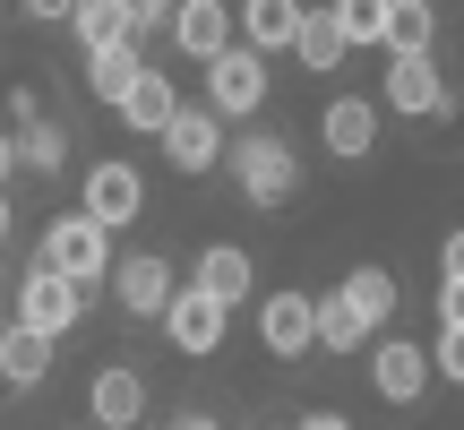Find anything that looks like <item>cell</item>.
I'll return each mask as SVG.
<instances>
[{
	"label": "cell",
	"instance_id": "1",
	"mask_svg": "<svg viewBox=\"0 0 464 430\" xmlns=\"http://www.w3.org/2000/svg\"><path fill=\"white\" fill-rule=\"evenodd\" d=\"M224 164H232V181H241V199H249V207H284V199L301 190V155L284 147L276 130H249L241 147L224 155Z\"/></svg>",
	"mask_w": 464,
	"mask_h": 430
},
{
	"label": "cell",
	"instance_id": "2",
	"mask_svg": "<svg viewBox=\"0 0 464 430\" xmlns=\"http://www.w3.org/2000/svg\"><path fill=\"white\" fill-rule=\"evenodd\" d=\"M44 267H61L69 284H103L121 259H112V232L78 207V215H52V224H44Z\"/></svg>",
	"mask_w": 464,
	"mask_h": 430
},
{
	"label": "cell",
	"instance_id": "3",
	"mask_svg": "<svg viewBox=\"0 0 464 430\" xmlns=\"http://www.w3.org/2000/svg\"><path fill=\"white\" fill-rule=\"evenodd\" d=\"M78 301H86V284H69L61 267L34 259L26 284H17V327H34V336H52V345H61V336L78 327Z\"/></svg>",
	"mask_w": 464,
	"mask_h": 430
},
{
	"label": "cell",
	"instance_id": "4",
	"mask_svg": "<svg viewBox=\"0 0 464 430\" xmlns=\"http://www.w3.org/2000/svg\"><path fill=\"white\" fill-rule=\"evenodd\" d=\"M207 103H216L224 121L258 112V103H266V52L258 44H232L224 61H207Z\"/></svg>",
	"mask_w": 464,
	"mask_h": 430
},
{
	"label": "cell",
	"instance_id": "5",
	"mask_svg": "<svg viewBox=\"0 0 464 430\" xmlns=\"http://www.w3.org/2000/svg\"><path fill=\"white\" fill-rule=\"evenodd\" d=\"M379 103H387V112H404V121L448 112V78H439V61H430V52H396V61H387Z\"/></svg>",
	"mask_w": 464,
	"mask_h": 430
},
{
	"label": "cell",
	"instance_id": "6",
	"mask_svg": "<svg viewBox=\"0 0 464 430\" xmlns=\"http://www.w3.org/2000/svg\"><path fill=\"white\" fill-rule=\"evenodd\" d=\"M164 155H172V172H216L224 164V112L216 103H181L172 112V130H164Z\"/></svg>",
	"mask_w": 464,
	"mask_h": 430
},
{
	"label": "cell",
	"instance_id": "7",
	"mask_svg": "<svg viewBox=\"0 0 464 430\" xmlns=\"http://www.w3.org/2000/svg\"><path fill=\"white\" fill-rule=\"evenodd\" d=\"M439 379L430 345H404V336H379V353H370V387H379L387 405H421V387Z\"/></svg>",
	"mask_w": 464,
	"mask_h": 430
},
{
	"label": "cell",
	"instance_id": "8",
	"mask_svg": "<svg viewBox=\"0 0 464 430\" xmlns=\"http://www.w3.org/2000/svg\"><path fill=\"white\" fill-rule=\"evenodd\" d=\"M172 293H181V284H172V259H155V249H130V259L112 267V301L130 318H164Z\"/></svg>",
	"mask_w": 464,
	"mask_h": 430
},
{
	"label": "cell",
	"instance_id": "9",
	"mask_svg": "<svg viewBox=\"0 0 464 430\" xmlns=\"http://www.w3.org/2000/svg\"><path fill=\"white\" fill-rule=\"evenodd\" d=\"M224 301L216 293H198V284H181L172 293V310H164V336H172V353H189V362H207V353L224 345Z\"/></svg>",
	"mask_w": 464,
	"mask_h": 430
},
{
	"label": "cell",
	"instance_id": "10",
	"mask_svg": "<svg viewBox=\"0 0 464 430\" xmlns=\"http://www.w3.org/2000/svg\"><path fill=\"white\" fill-rule=\"evenodd\" d=\"M258 345L276 353V362H301V353L318 345V301L310 293H266L258 301Z\"/></svg>",
	"mask_w": 464,
	"mask_h": 430
},
{
	"label": "cell",
	"instance_id": "11",
	"mask_svg": "<svg viewBox=\"0 0 464 430\" xmlns=\"http://www.w3.org/2000/svg\"><path fill=\"white\" fill-rule=\"evenodd\" d=\"M86 215H95L103 232H121V224H138V207H147V181H138V164H121V155H103L95 172H86Z\"/></svg>",
	"mask_w": 464,
	"mask_h": 430
},
{
	"label": "cell",
	"instance_id": "12",
	"mask_svg": "<svg viewBox=\"0 0 464 430\" xmlns=\"http://www.w3.org/2000/svg\"><path fill=\"white\" fill-rule=\"evenodd\" d=\"M9 121H17V172H61L69 164V130H61V121H44L34 86H17V95H9Z\"/></svg>",
	"mask_w": 464,
	"mask_h": 430
},
{
	"label": "cell",
	"instance_id": "13",
	"mask_svg": "<svg viewBox=\"0 0 464 430\" xmlns=\"http://www.w3.org/2000/svg\"><path fill=\"white\" fill-rule=\"evenodd\" d=\"M241 44V17L224 9V0H181V17H172V52H189V61H224V52Z\"/></svg>",
	"mask_w": 464,
	"mask_h": 430
},
{
	"label": "cell",
	"instance_id": "14",
	"mask_svg": "<svg viewBox=\"0 0 464 430\" xmlns=\"http://www.w3.org/2000/svg\"><path fill=\"white\" fill-rule=\"evenodd\" d=\"M318 138H327L335 164H362V155L379 147V95H335L327 112H318Z\"/></svg>",
	"mask_w": 464,
	"mask_h": 430
},
{
	"label": "cell",
	"instance_id": "15",
	"mask_svg": "<svg viewBox=\"0 0 464 430\" xmlns=\"http://www.w3.org/2000/svg\"><path fill=\"white\" fill-rule=\"evenodd\" d=\"M86 414H95V430H138L147 422V379H138L130 362L95 370V379H86Z\"/></svg>",
	"mask_w": 464,
	"mask_h": 430
},
{
	"label": "cell",
	"instance_id": "16",
	"mask_svg": "<svg viewBox=\"0 0 464 430\" xmlns=\"http://www.w3.org/2000/svg\"><path fill=\"white\" fill-rule=\"evenodd\" d=\"M189 284H198V293H216L224 310H241V301L258 293V267H249V249H232V241H207V249H198V276H189Z\"/></svg>",
	"mask_w": 464,
	"mask_h": 430
},
{
	"label": "cell",
	"instance_id": "17",
	"mask_svg": "<svg viewBox=\"0 0 464 430\" xmlns=\"http://www.w3.org/2000/svg\"><path fill=\"white\" fill-rule=\"evenodd\" d=\"M78 44L86 52H112V44H138V0H78Z\"/></svg>",
	"mask_w": 464,
	"mask_h": 430
},
{
	"label": "cell",
	"instance_id": "18",
	"mask_svg": "<svg viewBox=\"0 0 464 430\" xmlns=\"http://www.w3.org/2000/svg\"><path fill=\"white\" fill-rule=\"evenodd\" d=\"M301 0H241V44H258V52H293V34H301Z\"/></svg>",
	"mask_w": 464,
	"mask_h": 430
},
{
	"label": "cell",
	"instance_id": "19",
	"mask_svg": "<svg viewBox=\"0 0 464 430\" xmlns=\"http://www.w3.org/2000/svg\"><path fill=\"white\" fill-rule=\"evenodd\" d=\"M172 112H181V95H172L164 69H147V78L121 95V121H130V130H147V138H164V130H172Z\"/></svg>",
	"mask_w": 464,
	"mask_h": 430
},
{
	"label": "cell",
	"instance_id": "20",
	"mask_svg": "<svg viewBox=\"0 0 464 430\" xmlns=\"http://www.w3.org/2000/svg\"><path fill=\"white\" fill-rule=\"evenodd\" d=\"M0 379H9V387H44V379H52V336L0 327Z\"/></svg>",
	"mask_w": 464,
	"mask_h": 430
},
{
	"label": "cell",
	"instance_id": "21",
	"mask_svg": "<svg viewBox=\"0 0 464 430\" xmlns=\"http://www.w3.org/2000/svg\"><path fill=\"white\" fill-rule=\"evenodd\" d=\"M370 336L379 327H370V318L344 301V284H335V293L318 301V353H370Z\"/></svg>",
	"mask_w": 464,
	"mask_h": 430
},
{
	"label": "cell",
	"instance_id": "22",
	"mask_svg": "<svg viewBox=\"0 0 464 430\" xmlns=\"http://www.w3.org/2000/svg\"><path fill=\"white\" fill-rule=\"evenodd\" d=\"M344 26H335V9H310L301 17V34H293V61L301 69H318V78H327V69H344Z\"/></svg>",
	"mask_w": 464,
	"mask_h": 430
},
{
	"label": "cell",
	"instance_id": "23",
	"mask_svg": "<svg viewBox=\"0 0 464 430\" xmlns=\"http://www.w3.org/2000/svg\"><path fill=\"white\" fill-rule=\"evenodd\" d=\"M138 78H147V61H138V44H112V52H86V86H95V95L112 103V112H121V95H130Z\"/></svg>",
	"mask_w": 464,
	"mask_h": 430
},
{
	"label": "cell",
	"instance_id": "24",
	"mask_svg": "<svg viewBox=\"0 0 464 430\" xmlns=\"http://www.w3.org/2000/svg\"><path fill=\"white\" fill-rule=\"evenodd\" d=\"M387 17H396V0H335V26H344L353 52H379L387 44Z\"/></svg>",
	"mask_w": 464,
	"mask_h": 430
},
{
	"label": "cell",
	"instance_id": "25",
	"mask_svg": "<svg viewBox=\"0 0 464 430\" xmlns=\"http://www.w3.org/2000/svg\"><path fill=\"white\" fill-rule=\"evenodd\" d=\"M344 301L370 318V327H387V318H396V276H387V267H353V276H344Z\"/></svg>",
	"mask_w": 464,
	"mask_h": 430
},
{
	"label": "cell",
	"instance_id": "26",
	"mask_svg": "<svg viewBox=\"0 0 464 430\" xmlns=\"http://www.w3.org/2000/svg\"><path fill=\"white\" fill-rule=\"evenodd\" d=\"M439 34V0H396V17H387V52H430Z\"/></svg>",
	"mask_w": 464,
	"mask_h": 430
},
{
	"label": "cell",
	"instance_id": "27",
	"mask_svg": "<svg viewBox=\"0 0 464 430\" xmlns=\"http://www.w3.org/2000/svg\"><path fill=\"white\" fill-rule=\"evenodd\" d=\"M430 362H439V379H448V387H464V327H439Z\"/></svg>",
	"mask_w": 464,
	"mask_h": 430
},
{
	"label": "cell",
	"instance_id": "28",
	"mask_svg": "<svg viewBox=\"0 0 464 430\" xmlns=\"http://www.w3.org/2000/svg\"><path fill=\"white\" fill-rule=\"evenodd\" d=\"M439 327H464V276H439Z\"/></svg>",
	"mask_w": 464,
	"mask_h": 430
},
{
	"label": "cell",
	"instance_id": "29",
	"mask_svg": "<svg viewBox=\"0 0 464 430\" xmlns=\"http://www.w3.org/2000/svg\"><path fill=\"white\" fill-rule=\"evenodd\" d=\"M439 276H464V224L448 232V241H439Z\"/></svg>",
	"mask_w": 464,
	"mask_h": 430
},
{
	"label": "cell",
	"instance_id": "30",
	"mask_svg": "<svg viewBox=\"0 0 464 430\" xmlns=\"http://www.w3.org/2000/svg\"><path fill=\"white\" fill-rule=\"evenodd\" d=\"M17 9H34V17H78V0H17Z\"/></svg>",
	"mask_w": 464,
	"mask_h": 430
},
{
	"label": "cell",
	"instance_id": "31",
	"mask_svg": "<svg viewBox=\"0 0 464 430\" xmlns=\"http://www.w3.org/2000/svg\"><path fill=\"white\" fill-rule=\"evenodd\" d=\"M9 172H17V130H0V190H9Z\"/></svg>",
	"mask_w": 464,
	"mask_h": 430
},
{
	"label": "cell",
	"instance_id": "32",
	"mask_svg": "<svg viewBox=\"0 0 464 430\" xmlns=\"http://www.w3.org/2000/svg\"><path fill=\"white\" fill-rule=\"evenodd\" d=\"M293 430H353V422H344V414H301Z\"/></svg>",
	"mask_w": 464,
	"mask_h": 430
},
{
	"label": "cell",
	"instance_id": "33",
	"mask_svg": "<svg viewBox=\"0 0 464 430\" xmlns=\"http://www.w3.org/2000/svg\"><path fill=\"white\" fill-rule=\"evenodd\" d=\"M181 430H224V422L216 414H181Z\"/></svg>",
	"mask_w": 464,
	"mask_h": 430
},
{
	"label": "cell",
	"instance_id": "34",
	"mask_svg": "<svg viewBox=\"0 0 464 430\" xmlns=\"http://www.w3.org/2000/svg\"><path fill=\"white\" fill-rule=\"evenodd\" d=\"M0 241H9V190H0Z\"/></svg>",
	"mask_w": 464,
	"mask_h": 430
},
{
	"label": "cell",
	"instance_id": "35",
	"mask_svg": "<svg viewBox=\"0 0 464 430\" xmlns=\"http://www.w3.org/2000/svg\"><path fill=\"white\" fill-rule=\"evenodd\" d=\"M155 430H181V422H155Z\"/></svg>",
	"mask_w": 464,
	"mask_h": 430
},
{
	"label": "cell",
	"instance_id": "36",
	"mask_svg": "<svg viewBox=\"0 0 464 430\" xmlns=\"http://www.w3.org/2000/svg\"><path fill=\"white\" fill-rule=\"evenodd\" d=\"M86 430H95V422H86Z\"/></svg>",
	"mask_w": 464,
	"mask_h": 430
}]
</instances>
